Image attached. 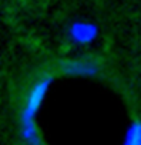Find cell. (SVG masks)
<instances>
[{
    "label": "cell",
    "mask_w": 141,
    "mask_h": 145,
    "mask_svg": "<svg viewBox=\"0 0 141 145\" xmlns=\"http://www.w3.org/2000/svg\"><path fill=\"white\" fill-rule=\"evenodd\" d=\"M123 145H141V122H134L128 128Z\"/></svg>",
    "instance_id": "obj_1"
},
{
    "label": "cell",
    "mask_w": 141,
    "mask_h": 145,
    "mask_svg": "<svg viewBox=\"0 0 141 145\" xmlns=\"http://www.w3.org/2000/svg\"><path fill=\"white\" fill-rule=\"evenodd\" d=\"M93 36V29L86 24H77L73 30V37L77 41H89Z\"/></svg>",
    "instance_id": "obj_2"
}]
</instances>
